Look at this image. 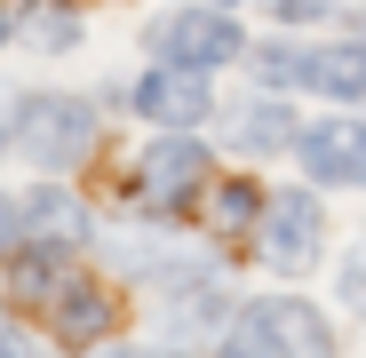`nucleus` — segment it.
<instances>
[{
	"mask_svg": "<svg viewBox=\"0 0 366 358\" xmlns=\"http://www.w3.org/2000/svg\"><path fill=\"white\" fill-rule=\"evenodd\" d=\"M302 167L319 184H366V119H319L302 136Z\"/></svg>",
	"mask_w": 366,
	"mask_h": 358,
	"instance_id": "obj_7",
	"label": "nucleus"
},
{
	"mask_svg": "<svg viewBox=\"0 0 366 358\" xmlns=\"http://www.w3.org/2000/svg\"><path fill=\"white\" fill-rule=\"evenodd\" d=\"M263 9H271V16H279V24H311V16H319V9H327V0H263Z\"/></svg>",
	"mask_w": 366,
	"mask_h": 358,
	"instance_id": "obj_16",
	"label": "nucleus"
},
{
	"mask_svg": "<svg viewBox=\"0 0 366 358\" xmlns=\"http://www.w3.org/2000/svg\"><path fill=\"white\" fill-rule=\"evenodd\" d=\"M239 144H247V151H279V144H295L287 104H255V111H239Z\"/></svg>",
	"mask_w": 366,
	"mask_h": 358,
	"instance_id": "obj_11",
	"label": "nucleus"
},
{
	"mask_svg": "<svg viewBox=\"0 0 366 358\" xmlns=\"http://www.w3.org/2000/svg\"><path fill=\"white\" fill-rule=\"evenodd\" d=\"M342 303H350V311H366V239H358L350 263H342Z\"/></svg>",
	"mask_w": 366,
	"mask_h": 358,
	"instance_id": "obj_15",
	"label": "nucleus"
},
{
	"mask_svg": "<svg viewBox=\"0 0 366 358\" xmlns=\"http://www.w3.org/2000/svg\"><path fill=\"white\" fill-rule=\"evenodd\" d=\"M16 207H24V239H32L40 255H72L80 239H88V207H80L72 192H56V184H40V192H24Z\"/></svg>",
	"mask_w": 366,
	"mask_h": 358,
	"instance_id": "obj_8",
	"label": "nucleus"
},
{
	"mask_svg": "<svg viewBox=\"0 0 366 358\" xmlns=\"http://www.w3.org/2000/svg\"><path fill=\"white\" fill-rule=\"evenodd\" d=\"M247 215H255V184H223V192H207V223H215V231H247Z\"/></svg>",
	"mask_w": 366,
	"mask_h": 358,
	"instance_id": "obj_12",
	"label": "nucleus"
},
{
	"mask_svg": "<svg viewBox=\"0 0 366 358\" xmlns=\"http://www.w3.org/2000/svg\"><path fill=\"white\" fill-rule=\"evenodd\" d=\"M0 350H24V327H9V319H0Z\"/></svg>",
	"mask_w": 366,
	"mask_h": 358,
	"instance_id": "obj_18",
	"label": "nucleus"
},
{
	"mask_svg": "<svg viewBox=\"0 0 366 358\" xmlns=\"http://www.w3.org/2000/svg\"><path fill=\"white\" fill-rule=\"evenodd\" d=\"M152 48L167 56V64L215 72V64H231V56H239V24H231L223 9H167V16L152 24Z\"/></svg>",
	"mask_w": 366,
	"mask_h": 358,
	"instance_id": "obj_4",
	"label": "nucleus"
},
{
	"mask_svg": "<svg viewBox=\"0 0 366 358\" xmlns=\"http://www.w3.org/2000/svg\"><path fill=\"white\" fill-rule=\"evenodd\" d=\"M231 350L239 358H327L335 350V327L311 303H295V294H271V303H255V311L231 319Z\"/></svg>",
	"mask_w": 366,
	"mask_h": 358,
	"instance_id": "obj_1",
	"label": "nucleus"
},
{
	"mask_svg": "<svg viewBox=\"0 0 366 358\" xmlns=\"http://www.w3.org/2000/svg\"><path fill=\"white\" fill-rule=\"evenodd\" d=\"M24 32H32V48H48V56H56V48H72V40H80V16H72V9H32V16H24Z\"/></svg>",
	"mask_w": 366,
	"mask_h": 358,
	"instance_id": "obj_13",
	"label": "nucleus"
},
{
	"mask_svg": "<svg viewBox=\"0 0 366 358\" xmlns=\"http://www.w3.org/2000/svg\"><path fill=\"white\" fill-rule=\"evenodd\" d=\"M128 192H136L144 207H159V215H183V207L207 192V151H199L192 136H159V144L136 159Z\"/></svg>",
	"mask_w": 366,
	"mask_h": 358,
	"instance_id": "obj_3",
	"label": "nucleus"
},
{
	"mask_svg": "<svg viewBox=\"0 0 366 358\" xmlns=\"http://www.w3.org/2000/svg\"><path fill=\"white\" fill-rule=\"evenodd\" d=\"M207 319H215V294H207V287L192 294V303H167V327H175V334H199Z\"/></svg>",
	"mask_w": 366,
	"mask_h": 358,
	"instance_id": "obj_14",
	"label": "nucleus"
},
{
	"mask_svg": "<svg viewBox=\"0 0 366 358\" xmlns=\"http://www.w3.org/2000/svg\"><path fill=\"white\" fill-rule=\"evenodd\" d=\"M319 199L311 192H279V199H263V239H255V255L271 263V271H302L319 255Z\"/></svg>",
	"mask_w": 366,
	"mask_h": 358,
	"instance_id": "obj_5",
	"label": "nucleus"
},
{
	"mask_svg": "<svg viewBox=\"0 0 366 358\" xmlns=\"http://www.w3.org/2000/svg\"><path fill=\"white\" fill-rule=\"evenodd\" d=\"M9 136H16V151L32 167H80L96 151V111L72 104V96H24V111H16Z\"/></svg>",
	"mask_w": 366,
	"mask_h": 358,
	"instance_id": "obj_2",
	"label": "nucleus"
},
{
	"mask_svg": "<svg viewBox=\"0 0 366 358\" xmlns=\"http://www.w3.org/2000/svg\"><path fill=\"white\" fill-rule=\"evenodd\" d=\"M271 72H295L302 88H319L335 104L366 96V48L358 40H335V48H311V56H295V64H271Z\"/></svg>",
	"mask_w": 366,
	"mask_h": 358,
	"instance_id": "obj_9",
	"label": "nucleus"
},
{
	"mask_svg": "<svg viewBox=\"0 0 366 358\" xmlns=\"http://www.w3.org/2000/svg\"><path fill=\"white\" fill-rule=\"evenodd\" d=\"M0 32H9V16H0Z\"/></svg>",
	"mask_w": 366,
	"mask_h": 358,
	"instance_id": "obj_19",
	"label": "nucleus"
},
{
	"mask_svg": "<svg viewBox=\"0 0 366 358\" xmlns=\"http://www.w3.org/2000/svg\"><path fill=\"white\" fill-rule=\"evenodd\" d=\"M136 111H144V119H167V128H192V119L207 111V72H199V64H167V56H159V72L136 80Z\"/></svg>",
	"mask_w": 366,
	"mask_h": 358,
	"instance_id": "obj_6",
	"label": "nucleus"
},
{
	"mask_svg": "<svg viewBox=\"0 0 366 358\" xmlns=\"http://www.w3.org/2000/svg\"><path fill=\"white\" fill-rule=\"evenodd\" d=\"M48 327H56V342H96V334L112 327V294H104L96 279H56Z\"/></svg>",
	"mask_w": 366,
	"mask_h": 358,
	"instance_id": "obj_10",
	"label": "nucleus"
},
{
	"mask_svg": "<svg viewBox=\"0 0 366 358\" xmlns=\"http://www.w3.org/2000/svg\"><path fill=\"white\" fill-rule=\"evenodd\" d=\"M16 239H24V207H16V199H0V255H9Z\"/></svg>",
	"mask_w": 366,
	"mask_h": 358,
	"instance_id": "obj_17",
	"label": "nucleus"
}]
</instances>
